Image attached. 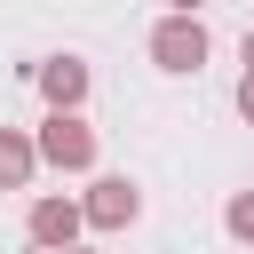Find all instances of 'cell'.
<instances>
[{"instance_id": "obj_1", "label": "cell", "mask_w": 254, "mask_h": 254, "mask_svg": "<svg viewBox=\"0 0 254 254\" xmlns=\"http://www.w3.org/2000/svg\"><path fill=\"white\" fill-rule=\"evenodd\" d=\"M206 56H214V40H206V24H198V16H159V24H151V64H159V71L198 79V71H206Z\"/></svg>"}, {"instance_id": "obj_10", "label": "cell", "mask_w": 254, "mask_h": 254, "mask_svg": "<svg viewBox=\"0 0 254 254\" xmlns=\"http://www.w3.org/2000/svg\"><path fill=\"white\" fill-rule=\"evenodd\" d=\"M238 56H246V71H254V32H246V40H238Z\"/></svg>"}, {"instance_id": "obj_3", "label": "cell", "mask_w": 254, "mask_h": 254, "mask_svg": "<svg viewBox=\"0 0 254 254\" xmlns=\"http://www.w3.org/2000/svg\"><path fill=\"white\" fill-rule=\"evenodd\" d=\"M79 214H87V230H127V222L143 214V190H135L127 175H95L87 198H79Z\"/></svg>"}, {"instance_id": "obj_6", "label": "cell", "mask_w": 254, "mask_h": 254, "mask_svg": "<svg viewBox=\"0 0 254 254\" xmlns=\"http://www.w3.org/2000/svg\"><path fill=\"white\" fill-rule=\"evenodd\" d=\"M32 175H40L32 135H24V127H0V190H32Z\"/></svg>"}, {"instance_id": "obj_8", "label": "cell", "mask_w": 254, "mask_h": 254, "mask_svg": "<svg viewBox=\"0 0 254 254\" xmlns=\"http://www.w3.org/2000/svg\"><path fill=\"white\" fill-rule=\"evenodd\" d=\"M238 119L254 127V71H238Z\"/></svg>"}, {"instance_id": "obj_5", "label": "cell", "mask_w": 254, "mask_h": 254, "mask_svg": "<svg viewBox=\"0 0 254 254\" xmlns=\"http://www.w3.org/2000/svg\"><path fill=\"white\" fill-rule=\"evenodd\" d=\"M32 79H40L48 111H79L87 103V64L79 56H48V64H32Z\"/></svg>"}, {"instance_id": "obj_4", "label": "cell", "mask_w": 254, "mask_h": 254, "mask_svg": "<svg viewBox=\"0 0 254 254\" xmlns=\"http://www.w3.org/2000/svg\"><path fill=\"white\" fill-rule=\"evenodd\" d=\"M24 230H32V246L40 254H64V246H79V230H87V214H79V198H32V214H24Z\"/></svg>"}, {"instance_id": "obj_11", "label": "cell", "mask_w": 254, "mask_h": 254, "mask_svg": "<svg viewBox=\"0 0 254 254\" xmlns=\"http://www.w3.org/2000/svg\"><path fill=\"white\" fill-rule=\"evenodd\" d=\"M64 254H87V246H64Z\"/></svg>"}, {"instance_id": "obj_7", "label": "cell", "mask_w": 254, "mask_h": 254, "mask_svg": "<svg viewBox=\"0 0 254 254\" xmlns=\"http://www.w3.org/2000/svg\"><path fill=\"white\" fill-rule=\"evenodd\" d=\"M222 230H230L238 246H254V190H230V206H222Z\"/></svg>"}, {"instance_id": "obj_9", "label": "cell", "mask_w": 254, "mask_h": 254, "mask_svg": "<svg viewBox=\"0 0 254 254\" xmlns=\"http://www.w3.org/2000/svg\"><path fill=\"white\" fill-rule=\"evenodd\" d=\"M198 8H206V0H167V16H198Z\"/></svg>"}, {"instance_id": "obj_2", "label": "cell", "mask_w": 254, "mask_h": 254, "mask_svg": "<svg viewBox=\"0 0 254 254\" xmlns=\"http://www.w3.org/2000/svg\"><path fill=\"white\" fill-rule=\"evenodd\" d=\"M32 151H40V167L87 175V167H95V127H87L79 111H48V119H40V135H32Z\"/></svg>"}]
</instances>
